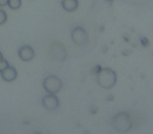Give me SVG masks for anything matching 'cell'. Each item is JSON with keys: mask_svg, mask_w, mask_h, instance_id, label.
Here are the masks:
<instances>
[{"mask_svg": "<svg viewBox=\"0 0 153 134\" xmlns=\"http://www.w3.org/2000/svg\"><path fill=\"white\" fill-rule=\"evenodd\" d=\"M97 83L104 89H110L117 83V73L110 68H101L97 73Z\"/></svg>", "mask_w": 153, "mask_h": 134, "instance_id": "cell-1", "label": "cell"}, {"mask_svg": "<svg viewBox=\"0 0 153 134\" xmlns=\"http://www.w3.org/2000/svg\"><path fill=\"white\" fill-rule=\"evenodd\" d=\"M112 127L120 133H126L132 128L131 116L128 112H119L112 117Z\"/></svg>", "mask_w": 153, "mask_h": 134, "instance_id": "cell-2", "label": "cell"}, {"mask_svg": "<svg viewBox=\"0 0 153 134\" xmlns=\"http://www.w3.org/2000/svg\"><path fill=\"white\" fill-rule=\"evenodd\" d=\"M49 56L53 60L57 62H63L67 58V51L62 43L55 41L49 46Z\"/></svg>", "mask_w": 153, "mask_h": 134, "instance_id": "cell-3", "label": "cell"}, {"mask_svg": "<svg viewBox=\"0 0 153 134\" xmlns=\"http://www.w3.org/2000/svg\"><path fill=\"white\" fill-rule=\"evenodd\" d=\"M70 37H71V40L74 41V44L79 45V46L86 45L89 40L87 32L82 26H76V27L72 28L71 33H70Z\"/></svg>", "mask_w": 153, "mask_h": 134, "instance_id": "cell-4", "label": "cell"}, {"mask_svg": "<svg viewBox=\"0 0 153 134\" xmlns=\"http://www.w3.org/2000/svg\"><path fill=\"white\" fill-rule=\"evenodd\" d=\"M43 88L48 93H57L62 88V81L56 76H48L43 81Z\"/></svg>", "mask_w": 153, "mask_h": 134, "instance_id": "cell-5", "label": "cell"}, {"mask_svg": "<svg viewBox=\"0 0 153 134\" xmlns=\"http://www.w3.org/2000/svg\"><path fill=\"white\" fill-rule=\"evenodd\" d=\"M42 105L47 110H55L59 107V98L55 93H48L47 96H43Z\"/></svg>", "mask_w": 153, "mask_h": 134, "instance_id": "cell-6", "label": "cell"}, {"mask_svg": "<svg viewBox=\"0 0 153 134\" xmlns=\"http://www.w3.org/2000/svg\"><path fill=\"white\" fill-rule=\"evenodd\" d=\"M18 56H19V58L22 61L28 62V61H30V60H33V58L35 57V51L32 46H30V45H24V46L19 48V50H18Z\"/></svg>", "mask_w": 153, "mask_h": 134, "instance_id": "cell-7", "label": "cell"}, {"mask_svg": "<svg viewBox=\"0 0 153 134\" xmlns=\"http://www.w3.org/2000/svg\"><path fill=\"white\" fill-rule=\"evenodd\" d=\"M0 75H1V78H2L3 81L13 82L14 80L17 78L18 73H17V70H16L15 67H13V66H7L4 70H2L1 73H0Z\"/></svg>", "mask_w": 153, "mask_h": 134, "instance_id": "cell-8", "label": "cell"}, {"mask_svg": "<svg viewBox=\"0 0 153 134\" xmlns=\"http://www.w3.org/2000/svg\"><path fill=\"white\" fill-rule=\"evenodd\" d=\"M61 4L66 12H74L78 7L79 2H78V0H62Z\"/></svg>", "mask_w": 153, "mask_h": 134, "instance_id": "cell-9", "label": "cell"}, {"mask_svg": "<svg viewBox=\"0 0 153 134\" xmlns=\"http://www.w3.org/2000/svg\"><path fill=\"white\" fill-rule=\"evenodd\" d=\"M21 4H22L21 0H9V1H7V5H9V7L12 10L20 9Z\"/></svg>", "mask_w": 153, "mask_h": 134, "instance_id": "cell-10", "label": "cell"}, {"mask_svg": "<svg viewBox=\"0 0 153 134\" xmlns=\"http://www.w3.org/2000/svg\"><path fill=\"white\" fill-rule=\"evenodd\" d=\"M7 13H5L3 10L0 9V25H2V24H4L5 22H7Z\"/></svg>", "mask_w": 153, "mask_h": 134, "instance_id": "cell-11", "label": "cell"}, {"mask_svg": "<svg viewBox=\"0 0 153 134\" xmlns=\"http://www.w3.org/2000/svg\"><path fill=\"white\" fill-rule=\"evenodd\" d=\"M7 66H10V64H9V62H7V60H5V59L0 60V73H1L2 70H4Z\"/></svg>", "mask_w": 153, "mask_h": 134, "instance_id": "cell-12", "label": "cell"}, {"mask_svg": "<svg viewBox=\"0 0 153 134\" xmlns=\"http://www.w3.org/2000/svg\"><path fill=\"white\" fill-rule=\"evenodd\" d=\"M7 1H9V0H0V7H4V5H7Z\"/></svg>", "mask_w": 153, "mask_h": 134, "instance_id": "cell-13", "label": "cell"}, {"mask_svg": "<svg viewBox=\"0 0 153 134\" xmlns=\"http://www.w3.org/2000/svg\"><path fill=\"white\" fill-rule=\"evenodd\" d=\"M1 59H3V56H2V53H1V51H0V60Z\"/></svg>", "mask_w": 153, "mask_h": 134, "instance_id": "cell-14", "label": "cell"}]
</instances>
